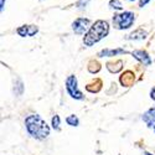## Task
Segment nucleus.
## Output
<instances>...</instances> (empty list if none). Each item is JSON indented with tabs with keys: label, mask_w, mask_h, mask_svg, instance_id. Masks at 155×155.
<instances>
[{
	"label": "nucleus",
	"mask_w": 155,
	"mask_h": 155,
	"mask_svg": "<svg viewBox=\"0 0 155 155\" xmlns=\"http://www.w3.org/2000/svg\"><path fill=\"white\" fill-rule=\"evenodd\" d=\"M143 120L147 123L148 127H154L155 125V107L150 108L149 110H147L143 115Z\"/></svg>",
	"instance_id": "obj_10"
},
{
	"label": "nucleus",
	"mask_w": 155,
	"mask_h": 155,
	"mask_svg": "<svg viewBox=\"0 0 155 155\" xmlns=\"http://www.w3.org/2000/svg\"><path fill=\"white\" fill-rule=\"evenodd\" d=\"M129 2H135V0H129Z\"/></svg>",
	"instance_id": "obj_22"
},
{
	"label": "nucleus",
	"mask_w": 155,
	"mask_h": 155,
	"mask_svg": "<svg viewBox=\"0 0 155 155\" xmlns=\"http://www.w3.org/2000/svg\"><path fill=\"white\" fill-rule=\"evenodd\" d=\"M60 124H61L60 117L57 114H55V117H52V127H54L55 130H60Z\"/></svg>",
	"instance_id": "obj_16"
},
{
	"label": "nucleus",
	"mask_w": 155,
	"mask_h": 155,
	"mask_svg": "<svg viewBox=\"0 0 155 155\" xmlns=\"http://www.w3.org/2000/svg\"><path fill=\"white\" fill-rule=\"evenodd\" d=\"M66 122H67V124H68V125H71V127H77V125L80 124L78 118H77V115H74V114L68 115V117L66 118Z\"/></svg>",
	"instance_id": "obj_14"
},
{
	"label": "nucleus",
	"mask_w": 155,
	"mask_h": 155,
	"mask_svg": "<svg viewBox=\"0 0 155 155\" xmlns=\"http://www.w3.org/2000/svg\"><path fill=\"white\" fill-rule=\"evenodd\" d=\"M132 55L140 63H143L144 66H150V64H151V58L148 55L147 51H144V50H135V51H133V52H132Z\"/></svg>",
	"instance_id": "obj_7"
},
{
	"label": "nucleus",
	"mask_w": 155,
	"mask_h": 155,
	"mask_svg": "<svg viewBox=\"0 0 155 155\" xmlns=\"http://www.w3.org/2000/svg\"><path fill=\"white\" fill-rule=\"evenodd\" d=\"M0 9H4V0H2V2H0Z\"/></svg>",
	"instance_id": "obj_20"
},
{
	"label": "nucleus",
	"mask_w": 155,
	"mask_h": 155,
	"mask_svg": "<svg viewBox=\"0 0 155 155\" xmlns=\"http://www.w3.org/2000/svg\"><path fill=\"white\" fill-rule=\"evenodd\" d=\"M134 21H135V15L130 11H123L113 16V25L118 30H127L132 28Z\"/></svg>",
	"instance_id": "obj_3"
},
{
	"label": "nucleus",
	"mask_w": 155,
	"mask_h": 155,
	"mask_svg": "<svg viewBox=\"0 0 155 155\" xmlns=\"http://www.w3.org/2000/svg\"><path fill=\"white\" fill-rule=\"evenodd\" d=\"M89 24H91V20L89 19L78 18L72 22V30L77 35H83L84 32H87L89 30Z\"/></svg>",
	"instance_id": "obj_5"
},
{
	"label": "nucleus",
	"mask_w": 155,
	"mask_h": 155,
	"mask_svg": "<svg viewBox=\"0 0 155 155\" xmlns=\"http://www.w3.org/2000/svg\"><path fill=\"white\" fill-rule=\"evenodd\" d=\"M88 2H89V0H78L76 5H77V8H78V9H84L87 6Z\"/></svg>",
	"instance_id": "obj_17"
},
{
	"label": "nucleus",
	"mask_w": 155,
	"mask_h": 155,
	"mask_svg": "<svg viewBox=\"0 0 155 155\" xmlns=\"http://www.w3.org/2000/svg\"><path fill=\"white\" fill-rule=\"evenodd\" d=\"M16 32L21 37H30V36H35L38 32V28L36 25H22V26L18 28Z\"/></svg>",
	"instance_id": "obj_6"
},
{
	"label": "nucleus",
	"mask_w": 155,
	"mask_h": 155,
	"mask_svg": "<svg viewBox=\"0 0 155 155\" xmlns=\"http://www.w3.org/2000/svg\"><path fill=\"white\" fill-rule=\"evenodd\" d=\"M107 68L112 73H117L123 68V61L122 60H117L115 62H108L107 63Z\"/></svg>",
	"instance_id": "obj_12"
},
{
	"label": "nucleus",
	"mask_w": 155,
	"mask_h": 155,
	"mask_svg": "<svg viewBox=\"0 0 155 155\" xmlns=\"http://www.w3.org/2000/svg\"><path fill=\"white\" fill-rule=\"evenodd\" d=\"M147 36H148V32L144 29H138L129 35L128 38L129 40H144V38H147Z\"/></svg>",
	"instance_id": "obj_11"
},
{
	"label": "nucleus",
	"mask_w": 155,
	"mask_h": 155,
	"mask_svg": "<svg viewBox=\"0 0 155 155\" xmlns=\"http://www.w3.org/2000/svg\"><path fill=\"white\" fill-rule=\"evenodd\" d=\"M109 34V25L104 20H97L83 37V44L86 46H92L104 38Z\"/></svg>",
	"instance_id": "obj_2"
},
{
	"label": "nucleus",
	"mask_w": 155,
	"mask_h": 155,
	"mask_svg": "<svg viewBox=\"0 0 155 155\" xmlns=\"http://www.w3.org/2000/svg\"><path fill=\"white\" fill-rule=\"evenodd\" d=\"M153 128H154V132H155V125H154V127H153Z\"/></svg>",
	"instance_id": "obj_23"
},
{
	"label": "nucleus",
	"mask_w": 155,
	"mask_h": 155,
	"mask_svg": "<svg viewBox=\"0 0 155 155\" xmlns=\"http://www.w3.org/2000/svg\"><path fill=\"white\" fill-rule=\"evenodd\" d=\"M66 89L68 94L73 98V99H83V94L78 89V82H77V77L71 74L67 77L66 80Z\"/></svg>",
	"instance_id": "obj_4"
},
{
	"label": "nucleus",
	"mask_w": 155,
	"mask_h": 155,
	"mask_svg": "<svg viewBox=\"0 0 155 155\" xmlns=\"http://www.w3.org/2000/svg\"><path fill=\"white\" fill-rule=\"evenodd\" d=\"M122 86L124 87H130L134 81H135V74L132 72V71H125L122 76H120V78H119Z\"/></svg>",
	"instance_id": "obj_9"
},
{
	"label": "nucleus",
	"mask_w": 155,
	"mask_h": 155,
	"mask_svg": "<svg viewBox=\"0 0 155 155\" xmlns=\"http://www.w3.org/2000/svg\"><path fill=\"white\" fill-rule=\"evenodd\" d=\"M123 54H128V51H125L124 48H104L98 52L99 57H113L117 55H123Z\"/></svg>",
	"instance_id": "obj_8"
},
{
	"label": "nucleus",
	"mask_w": 155,
	"mask_h": 155,
	"mask_svg": "<svg viewBox=\"0 0 155 155\" xmlns=\"http://www.w3.org/2000/svg\"><path fill=\"white\" fill-rule=\"evenodd\" d=\"M149 2H150V0H139V6L140 8H144Z\"/></svg>",
	"instance_id": "obj_18"
},
{
	"label": "nucleus",
	"mask_w": 155,
	"mask_h": 155,
	"mask_svg": "<svg viewBox=\"0 0 155 155\" xmlns=\"http://www.w3.org/2000/svg\"><path fill=\"white\" fill-rule=\"evenodd\" d=\"M150 98L155 102V86L151 88V91H150Z\"/></svg>",
	"instance_id": "obj_19"
},
{
	"label": "nucleus",
	"mask_w": 155,
	"mask_h": 155,
	"mask_svg": "<svg viewBox=\"0 0 155 155\" xmlns=\"http://www.w3.org/2000/svg\"><path fill=\"white\" fill-rule=\"evenodd\" d=\"M109 6L114 10H123V5L119 0H110L109 2Z\"/></svg>",
	"instance_id": "obj_15"
},
{
	"label": "nucleus",
	"mask_w": 155,
	"mask_h": 155,
	"mask_svg": "<svg viewBox=\"0 0 155 155\" xmlns=\"http://www.w3.org/2000/svg\"><path fill=\"white\" fill-rule=\"evenodd\" d=\"M25 128L28 133L37 140H44L50 134V127L38 114L28 115L25 119Z\"/></svg>",
	"instance_id": "obj_1"
},
{
	"label": "nucleus",
	"mask_w": 155,
	"mask_h": 155,
	"mask_svg": "<svg viewBox=\"0 0 155 155\" xmlns=\"http://www.w3.org/2000/svg\"><path fill=\"white\" fill-rule=\"evenodd\" d=\"M88 71L91 73H97L101 71V63L97 61H91L88 63Z\"/></svg>",
	"instance_id": "obj_13"
},
{
	"label": "nucleus",
	"mask_w": 155,
	"mask_h": 155,
	"mask_svg": "<svg viewBox=\"0 0 155 155\" xmlns=\"http://www.w3.org/2000/svg\"><path fill=\"white\" fill-rule=\"evenodd\" d=\"M143 155H155V154H151V153H148V151H144Z\"/></svg>",
	"instance_id": "obj_21"
}]
</instances>
